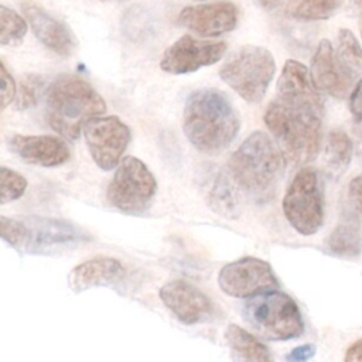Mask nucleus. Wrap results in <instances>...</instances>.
Here are the masks:
<instances>
[{
	"mask_svg": "<svg viewBox=\"0 0 362 362\" xmlns=\"http://www.w3.org/2000/svg\"><path fill=\"white\" fill-rule=\"evenodd\" d=\"M10 148L24 163L41 167H58L69 157L68 144L57 136H23L14 134L8 140Z\"/></svg>",
	"mask_w": 362,
	"mask_h": 362,
	"instance_id": "obj_16",
	"label": "nucleus"
},
{
	"mask_svg": "<svg viewBox=\"0 0 362 362\" xmlns=\"http://www.w3.org/2000/svg\"><path fill=\"white\" fill-rule=\"evenodd\" d=\"M345 361L354 362V361H362V339L354 342L345 354Z\"/></svg>",
	"mask_w": 362,
	"mask_h": 362,
	"instance_id": "obj_32",
	"label": "nucleus"
},
{
	"mask_svg": "<svg viewBox=\"0 0 362 362\" xmlns=\"http://www.w3.org/2000/svg\"><path fill=\"white\" fill-rule=\"evenodd\" d=\"M324 105L276 96L264 113V123L293 164L314 160L321 144Z\"/></svg>",
	"mask_w": 362,
	"mask_h": 362,
	"instance_id": "obj_1",
	"label": "nucleus"
},
{
	"mask_svg": "<svg viewBox=\"0 0 362 362\" xmlns=\"http://www.w3.org/2000/svg\"><path fill=\"white\" fill-rule=\"evenodd\" d=\"M337 57L354 79L362 78V47L348 28H341L338 33Z\"/></svg>",
	"mask_w": 362,
	"mask_h": 362,
	"instance_id": "obj_24",
	"label": "nucleus"
},
{
	"mask_svg": "<svg viewBox=\"0 0 362 362\" xmlns=\"http://www.w3.org/2000/svg\"><path fill=\"white\" fill-rule=\"evenodd\" d=\"M1 238L18 252L30 255H55L90 240L83 229L61 219L27 216L11 219L0 216Z\"/></svg>",
	"mask_w": 362,
	"mask_h": 362,
	"instance_id": "obj_5",
	"label": "nucleus"
},
{
	"mask_svg": "<svg viewBox=\"0 0 362 362\" xmlns=\"http://www.w3.org/2000/svg\"><path fill=\"white\" fill-rule=\"evenodd\" d=\"M23 11L35 37L47 48L62 57H69L74 54L76 41L66 24L49 16L47 11L33 3H24Z\"/></svg>",
	"mask_w": 362,
	"mask_h": 362,
	"instance_id": "obj_17",
	"label": "nucleus"
},
{
	"mask_svg": "<svg viewBox=\"0 0 362 362\" xmlns=\"http://www.w3.org/2000/svg\"><path fill=\"white\" fill-rule=\"evenodd\" d=\"M164 305L187 325L205 322L211 318L214 308L209 298L195 286L185 280L165 283L158 293Z\"/></svg>",
	"mask_w": 362,
	"mask_h": 362,
	"instance_id": "obj_13",
	"label": "nucleus"
},
{
	"mask_svg": "<svg viewBox=\"0 0 362 362\" xmlns=\"http://www.w3.org/2000/svg\"><path fill=\"white\" fill-rule=\"evenodd\" d=\"M352 153L354 143L344 130L329 132L324 148V165L328 173L332 175L342 174L352 160Z\"/></svg>",
	"mask_w": 362,
	"mask_h": 362,
	"instance_id": "obj_22",
	"label": "nucleus"
},
{
	"mask_svg": "<svg viewBox=\"0 0 362 362\" xmlns=\"http://www.w3.org/2000/svg\"><path fill=\"white\" fill-rule=\"evenodd\" d=\"M218 284L225 294L236 298H250L279 288V280L272 266L266 260L252 256L225 264L218 274Z\"/></svg>",
	"mask_w": 362,
	"mask_h": 362,
	"instance_id": "obj_11",
	"label": "nucleus"
},
{
	"mask_svg": "<svg viewBox=\"0 0 362 362\" xmlns=\"http://www.w3.org/2000/svg\"><path fill=\"white\" fill-rule=\"evenodd\" d=\"M225 51L223 41H201L191 35H182L165 49L160 68L173 75L195 72L218 62Z\"/></svg>",
	"mask_w": 362,
	"mask_h": 362,
	"instance_id": "obj_12",
	"label": "nucleus"
},
{
	"mask_svg": "<svg viewBox=\"0 0 362 362\" xmlns=\"http://www.w3.org/2000/svg\"><path fill=\"white\" fill-rule=\"evenodd\" d=\"M157 191V181L148 167L137 157L122 158L110 180L107 202L129 215H140L150 206Z\"/></svg>",
	"mask_w": 362,
	"mask_h": 362,
	"instance_id": "obj_9",
	"label": "nucleus"
},
{
	"mask_svg": "<svg viewBox=\"0 0 362 362\" xmlns=\"http://www.w3.org/2000/svg\"><path fill=\"white\" fill-rule=\"evenodd\" d=\"M274 72L276 62L269 49L245 45L226 59L219 76L243 100L257 103L264 98Z\"/></svg>",
	"mask_w": 362,
	"mask_h": 362,
	"instance_id": "obj_7",
	"label": "nucleus"
},
{
	"mask_svg": "<svg viewBox=\"0 0 362 362\" xmlns=\"http://www.w3.org/2000/svg\"><path fill=\"white\" fill-rule=\"evenodd\" d=\"M315 355V345L313 344H304L300 346H296L290 351V354L286 355L287 361H293V362H303V361H308Z\"/></svg>",
	"mask_w": 362,
	"mask_h": 362,
	"instance_id": "obj_31",
	"label": "nucleus"
},
{
	"mask_svg": "<svg viewBox=\"0 0 362 362\" xmlns=\"http://www.w3.org/2000/svg\"><path fill=\"white\" fill-rule=\"evenodd\" d=\"M40 79L37 76H30L21 82V88L17 96V107L27 109L37 102V96L40 92Z\"/></svg>",
	"mask_w": 362,
	"mask_h": 362,
	"instance_id": "obj_27",
	"label": "nucleus"
},
{
	"mask_svg": "<svg viewBox=\"0 0 362 362\" xmlns=\"http://www.w3.org/2000/svg\"><path fill=\"white\" fill-rule=\"evenodd\" d=\"M225 339L235 358L242 361H272V355L264 344H262L249 331L236 324H229L225 331Z\"/></svg>",
	"mask_w": 362,
	"mask_h": 362,
	"instance_id": "obj_21",
	"label": "nucleus"
},
{
	"mask_svg": "<svg viewBox=\"0 0 362 362\" xmlns=\"http://www.w3.org/2000/svg\"><path fill=\"white\" fill-rule=\"evenodd\" d=\"M238 7L230 1L185 7L178 23L202 37H216L232 31L238 24Z\"/></svg>",
	"mask_w": 362,
	"mask_h": 362,
	"instance_id": "obj_15",
	"label": "nucleus"
},
{
	"mask_svg": "<svg viewBox=\"0 0 362 362\" xmlns=\"http://www.w3.org/2000/svg\"><path fill=\"white\" fill-rule=\"evenodd\" d=\"M83 136L96 165L109 171L119 165L132 133L117 116H95L83 126Z\"/></svg>",
	"mask_w": 362,
	"mask_h": 362,
	"instance_id": "obj_10",
	"label": "nucleus"
},
{
	"mask_svg": "<svg viewBox=\"0 0 362 362\" xmlns=\"http://www.w3.org/2000/svg\"><path fill=\"white\" fill-rule=\"evenodd\" d=\"M239 127L238 112L221 90L197 89L188 96L182 129L197 150L206 154L221 153L235 140Z\"/></svg>",
	"mask_w": 362,
	"mask_h": 362,
	"instance_id": "obj_2",
	"label": "nucleus"
},
{
	"mask_svg": "<svg viewBox=\"0 0 362 362\" xmlns=\"http://www.w3.org/2000/svg\"><path fill=\"white\" fill-rule=\"evenodd\" d=\"M240 188L230 173H218L206 192L209 208L223 218H238L242 211Z\"/></svg>",
	"mask_w": 362,
	"mask_h": 362,
	"instance_id": "obj_20",
	"label": "nucleus"
},
{
	"mask_svg": "<svg viewBox=\"0 0 362 362\" xmlns=\"http://www.w3.org/2000/svg\"><path fill=\"white\" fill-rule=\"evenodd\" d=\"M328 250L339 257H356L362 250V238L358 223L345 219L338 223L327 239Z\"/></svg>",
	"mask_w": 362,
	"mask_h": 362,
	"instance_id": "obj_23",
	"label": "nucleus"
},
{
	"mask_svg": "<svg viewBox=\"0 0 362 362\" xmlns=\"http://www.w3.org/2000/svg\"><path fill=\"white\" fill-rule=\"evenodd\" d=\"M27 189V180L17 171L1 167L0 168V202L7 204L18 199Z\"/></svg>",
	"mask_w": 362,
	"mask_h": 362,
	"instance_id": "obj_26",
	"label": "nucleus"
},
{
	"mask_svg": "<svg viewBox=\"0 0 362 362\" xmlns=\"http://www.w3.org/2000/svg\"><path fill=\"white\" fill-rule=\"evenodd\" d=\"M351 3H352V6H354L356 10L362 11V0H351Z\"/></svg>",
	"mask_w": 362,
	"mask_h": 362,
	"instance_id": "obj_34",
	"label": "nucleus"
},
{
	"mask_svg": "<svg viewBox=\"0 0 362 362\" xmlns=\"http://www.w3.org/2000/svg\"><path fill=\"white\" fill-rule=\"evenodd\" d=\"M283 212L288 223L301 235L317 233L324 223V192L314 168L297 171L283 198Z\"/></svg>",
	"mask_w": 362,
	"mask_h": 362,
	"instance_id": "obj_8",
	"label": "nucleus"
},
{
	"mask_svg": "<svg viewBox=\"0 0 362 362\" xmlns=\"http://www.w3.org/2000/svg\"><path fill=\"white\" fill-rule=\"evenodd\" d=\"M0 18H1L0 44L1 45L20 44L27 33V23L24 21V18L18 16L14 10L7 8L6 6L0 7Z\"/></svg>",
	"mask_w": 362,
	"mask_h": 362,
	"instance_id": "obj_25",
	"label": "nucleus"
},
{
	"mask_svg": "<svg viewBox=\"0 0 362 362\" xmlns=\"http://www.w3.org/2000/svg\"><path fill=\"white\" fill-rule=\"evenodd\" d=\"M105 110L103 98L81 76L59 75L47 89V120L68 140H76L85 123Z\"/></svg>",
	"mask_w": 362,
	"mask_h": 362,
	"instance_id": "obj_4",
	"label": "nucleus"
},
{
	"mask_svg": "<svg viewBox=\"0 0 362 362\" xmlns=\"http://www.w3.org/2000/svg\"><path fill=\"white\" fill-rule=\"evenodd\" d=\"M354 132L356 134V146H358V151L359 156L362 157V122H354Z\"/></svg>",
	"mask_w": 362,
	"mask_h": 362,
	"instance_id": "obj_33",
	"label": "nucleus"
},
{
	"mask_svg": "<svg viewBox=\"0 0 362 362\" xmlns=\"http://www.w3.org/2000/svg\"><path fill=\"white\" fill-rule=\"evenodd\" d=\"M284 157L280 146L266 133L253 132L230 156L229 173L253 201L267 202L284 174Z\"/></svg>",
	"mask_w": 362,
	"mask_h": 362,
	"instance_id": "obj_3",
	"label": "nucleus"
},
{
	"mask_svg": "<svg viewBox=\"0 0 362 362\" xmlns=\"http://www.w3.org/2000/svg\"><path fill=\"white\" fill-rule=\"evenodd\" d=\"M267 11L300 21L329 18L338 8L337 0H260Z\"/></svg>",
	"mask_w": 362,
	"mask_h": 362,
	"instance_id": "obj_19",
	"label": "nucleus"
},
{
	"mask_svg": "<svg viewBox=\"0 0 362 362\" xmlns=\"http://www.w3.org/2000/svg\"><path fill=\"white\" fill-rule=\"evenodd\" d=\"M349 110L354 116V122H362V78L356 82L349 95Z\"/></svg>",
	"mask_w": 362,
	"mask_h": 362,
	"instance_id": "obj_29",
	"label": "nucleus"
},
{
	"mask_svg": "<svg viewBox=\"0 0 362 362\" xmlns=\"http://www.w3.org/2000/svg\"><path fill=\"white\" fill-rule=\"evenodd\" d=\"M242 317L259 337L269 341H288L304 332L297 303L277 288L250 297L243 304Z\"/></svg>",
	"mask_w": 362,
	"mask_h": 362,
	"instance_id": "obj_6",
	"label": "nucleus"
},
{
	"mask_svg": "<svg viewBox=\"0 0 362 362\" xmlns=\"http://www.w3.org/2000/svg\"><path fill=\"white\" fill-rule=\"evenodd\" d=\"M349 192V201L359 215H362V174L355 177L348 188Z\"/></svg>",
	"mask_w": 362,
	"mask_h": 362,
	"instance_id": "obj_30",
	"label": "nucleus"
},
{
	"mask_svg": "<svg viewBox=\"0 0 362 362\" xmlns=\"http://www.w3.org/2000/svg\"><path fill=\"white\" fill-rule=\"evenodd\" d=\"M1 110H4L16 96V83L13 76L8 74L4 61H1Z\"/></svg>",
	"mask_w": 362,
	"mask_h": 362,
	"instance_id": "obj_28",
	"label": "nucleus"
},
{
	"mask_svg": "<svg viewBox=\"0 0 362 362\" xmlns=\"http://www.w3.org/2000/svg\"><path fill=\"white\" fill-rule=\"evenodd\" d=\"M124 274V269L117 259L95 257L75 266L68 274V287L79 294L92 287L112 286Z\"/></svg>",
	"mask_w": 362,
	"mask_h": 362,
	"instance_id": "obj_18",
	"label": "nucleus"
},
{
	"mask_svg": "<svg viewBox=\"0 0 362 362\" xmlns=\"http://www.w3.org/2000/svg\"><path fill=\"white\" fill-rule=\"evenodd\" d=\"M314 86L332 98H345L352 88L354 78L341 64L328 40H321L310 65Z\"/></svg>",
	"mask_w": 362,
	"mask_h": 362,
	"instance_id": "obj_14",
	"label": "nucleus"
}]
</instances>
